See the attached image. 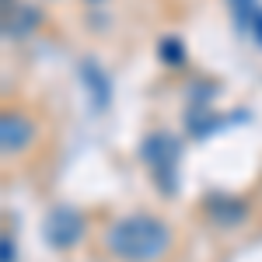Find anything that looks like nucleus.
Wrapping results in <instances>:
<instances>
[{
	"label": "nucleus",
	"instance_id": "f257e3e1",
	"mask_svg": "<svg viewBox=\"0 0 262 262\" xmlns=\"http://www.w3.org/2000/svg\"><path fill=\"white\" fill-rule=\"evenodd\" d=\"M105 248L122 262H158L171 248V227L150 213L119 217L105 231Z\"/></svg>",
	"mask_w": 262,
	"mask_h": 262
},
{
	"label": "nucleus",
	"instance_id": "f03ea898",
	"mask_svg": "<svg viewBox=\"0 0 262 262\" xmlns=\"http://www.w3.org/2000/svg\"><path fill=\"white\" fill-rule=\"evenodd\" d=\"M143 164L150 168V179L164 196L179 189V140L171 133H150L140 147Z\"/></svg>",
	"mask_w": 262,
	"mask_h": 262
},
{
	"label": "nucleus",
	"instance_id": "7ed1b4c3",
	"mask_svg": "<svg viewBox=\"0 0 262 262\" xmlns=\"http://www.w3.org/2000/svg\"><path fill=\"white\" fill-rule=\"evenodd\" d=\"M42 231H46V242L53 245V248H70V245L81 242L84 217L74 210V206H56V210H49Z\"/></svg>",
	"mask_w": 262,
	"mask_h": 262
},
{
	"label": "nucleus",
	"instance_id": "20e7f679",
	"mask_svg": "<svg viewBox=\"0 0 262 262\" xmlns=\"http://www.w3.org/2000/svg\"><path fill=\"white\" fill-rule=\"evenodd\" d=\"M0 140H4V154H21L35 140V122L18 108H7L0 116Z\"/></svg>",
	"mask_w": 262,
	"mask_h": 262
},
{
	"label": "nucleus",
	"instance_id": "39448f33",
	"mask_svg": "<svg viewBox=\"0 0 262 262\" xmlns=\"http://www.w3.org/2000/svg\"><path fill=\"white\" fill-rule=\"evenodd\" d=\"M227 4H231V18L238 32L252 35L262 49V0H227Z\"/></svg>",
	"mask_w": 262,
	"mask_h": 262
},
{
	"label": "nucleus",
	"instance_id": "423d86ee",
	"mask_svg": "<svg viewBox=\"0 0 262 262\" xmlns=\"http://www.w3.org/2000/svg\"><path fill=\"white\" fill-rule=\"evenodd\" d=\"M81 77H84V88H88V95H91V105H95L98 112H105V108H108V98H112L105 70H101L95 60H84V63H81Z\"/></svg>",
	"mask_w": 262,
	"mask_h": 262
},
{
	"label": "nucleus",
	"instance_id": "0eeeda50",
	"mask_svg": "<svg viewBox=\"0 0 262 262\" xmlns=\"http://www.w3.org/2000/svg\"><path fill=\"white\" fill-rule=\"evenodd\" d=\"M161 56H164V63L179 67V63H185V46H182L179 39H164L161 42Z\"/></svg>",
	"mask_w": 262,
	"mask_h": 262
},
{
	"label": "nucleus",
	"instance_id": "6e6552de",
	"mask_svg": "<svg viewBox=\"0 0 262 262\" xmlns=\"http://www.w3.org/2000/svg\"><path fill=\"white\" fill-rule=\"evenodd\" d=\"M4 262H14V245H11V238H4Z\"/></svg>",
	"mask_w": 262,
	"mask_h": 262
},
{
	"label": "nucleus",
	"instance_id": "1a4fd4ad",
	"mask_svg": "<svg viewBox=\"0 0 262 262\" xmlns=\"http://www.w3.org/2000/svg\"><path fill=\"white\" fill-rule=\"evenodd\" d=\"M88 4H98V0H88Z\"/></svg>",
	"mask_w": 262,
	"mask_h": 262
}]
</instances>
